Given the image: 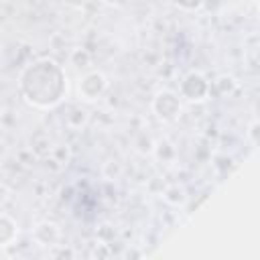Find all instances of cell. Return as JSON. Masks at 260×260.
Masks as SVG:
<instances>
[{"instance_id": "cell-1", "label": "cell", "mask_w": 260, "mask_h": 260, "mask_svg": "<svg viewBox=\"0 0 260 260\" xmlns=\"http://www.w3.org/2000/svg\"><path fill=\"white\" fill-rule=\"evenodd\" d=\"M69 91L65 69L51 57H39L22 67L18 75L20 98L37 110H53L61 106Z\"/></svg>"}, {"instance_id": "cell-2", "label": "cell", "mask_w": 260, "mask_h": 260, "mask_svg": "<svg viewBox=\"0 0 260 260\" xmlns=\"http://www.w3.org/2000/svg\"><path fill=\"white\" fill-rule=\"evenodd\" d=\"M179 98L189 102V104H201L205 100H209V79L197 71V69H191L183 75V79L179 81Z\"/></svg>"}, {"instance_id": "cell-3", "label": "cell", "mask_w": 260, "mask_h": 260, "mask_svg": "<svg viewBox=\"0 0 260 260\" xmlns=\"http://www.w3.org/2000/svg\"><path fill=\"white\" fill-rule=\"evenodd\" d=\"M108 77L104 71L100 69H87L83 71V75L77 81V95L81 102L85 104H93L98 100L104 98V93L108 91Z\"/></svg>"}, {"instance_id": "cell-4", "label": "cell", "mask_w": 260, "mask_h": 260, "mask_svg": "<svg viewBox=\"0 0 260 260\" xmlns=\"http://www.w3.org/2000/svg\"><path fill=\"white\" fill-rule=\"evenodd\" d=\"M150 110L156 120L160 122H175L181 116L183 100L173 89H158L150 102Z\"/></svg>"}, {"instance_id": "cell-5", "label": "cell", "mask_w": 260, "mask_h": 260, "mask_svg": "<svg viewBox=\"0 0 260 260\" xmlns=\"http://www.w3.org/2000/svg\"><path fill=\"white\" fill-rule=\"evenodd\" d=\"M30 236H32L35 244L41 246V248H53V246L61 244V238H63L59 223H55V221H51V219H41V221H37V223L32 225V230H30Z\"/></svg>"}, {"instance_id": "cell-6", "label": "cell", "mask_w": 260, "mask_h": 260, "mask_svg": "<svg viewBox=\"0 0 260 260\" xmlns=\"http://www.w3.org/2000/svg\"><path fill=\"white\" fill-rule=\"evenodd\" d=\"M236 89H238V81L234 75H228V73H221L213 81H209V95H215V98H230L236 93Z\"/></svg>"}, {"instance_id": "cell-7", "label": "cell", "mask_w": 260, "mask_h": 260, "mask_svg": "<svg viewBox=\"0 0 260 260\" xmlns=\"http://www.w3.org/2000/svg\"><path fill=\"white\" fill-rule=\"evenodd\" d=\"M20 230L16 219H12L8 213H0V248H8L16 242Z\"/></svg>"}, {"instance_id": "cell-8", "label": "cell", "mask_w": 260, "mask_h": 260, "mask_svg": "<svg viewBox=\"0 0 260 260\" xmlns=\"http://www.w3.org/2000/svg\"><path fill=\"white\" fill-rule=\"evenodd\" d=\"M162 199H165V203H169L171 207H183L185 203H187V199H189V195H187V191H185V187L183 185H179V183H173V185H167L165 189H162Z\"/></svg>"}, {"instance_id": "cell-9", "label": "cell", "mask_w": 260, "mask_h": 260, "mask_svg": "<svg viewBox=\"0 0 260 260\" xmlns=\"http://www.w3.org/2000/svg\"><path fill=\"white\" fill-rule=\"evenodd\" d=\"M69 65H73L77 71H87L91 67V53L83 47H75L69 51Z\"/></svg>"}, {"instance_id": "cell-10", "label": "cell", "mask_w": 260, "mask_h": 260, "mask_svg": "<svg viewBox=\"0 0 260 260\" xmlns=\"http://www.w3.org/2000/svg\"><path fill=\"white\" fill-rule=\"evenodd\" d=\"M65 122H67V126H71L73 130H81V128L89 122V112H87L85 108H81V106L71 108V112L67 114Z\"/></svg>"}, {"instance_id": "cell-11", "label": "cell", "mask_w": 260, "mask_h": 260, "mask_svg": "<svg viewBox=\"0 0 260 260\" xmlns=\"http://www.w3.org/2000/svg\"><path fill=\"white\" fill-rule=\"evenodd\" d=\"M132 146H134V150L138 152V154H142V156H146V154H152V148H154V138L148 134V132H138L136 136H134V140H132Z\"/></svg>"}, {"instance_id": "cell-12", "label": "cell", "mask_w": 260, "mask_h": 260, "mask_svg": "<svg viewBox=\"0 0 260 260\" xmlns=\"http://www.w3.org/2000/svg\"><path fill=\"white\" fill-rule=\"evenodd\" d=\"M152 154H154L158 160H162V162H171V160L175 158L177 150H175V146H173L169 140H154Z\"/></svg>"}, {"instance_id": "cell-13", "label": "cell", "mask_w": 260, "mask_h": 260, "mask_svg": "<svg viewBox=\"0 0 260 260\" xmlns=\"http://www.w3.org/2000/svg\"><path fill=\"white\" fill-rule=\"evenodd\" d=\"M205 2L207 0H173V4L181 10H185V12H197L205 6Z\"/></svg>"}, {"instance_id": "cell-14", "label": "cell", "mask_w": 260, "mask_h": 260, "mask_svg": "<svg viewBox=\"0 0 260 260\" xmlns=\"http://www.w3.org/2000/svg\"><path fill=\"white\" fill-rule=\"evenodd\" d=\"M51 156H53L59 165H65V162L69 160V156H71V154H69V146H67V144H57V146H53V148H51Z\"/></svg>"}, {"instance_id": "cell-15", "label": "cell", "mask_w": 260, "mask_h": 260, "mask_svg": "<svg viewBox=\"0 0 260 260\" xmlns=\"http://www.w3.org/2000/svg\"><path fill=\"white\" fill-rule=\"evenodd\" d=\"M258 134H260V122L254 118V120L248 124V130H246V136H248V140L252 142V146L258 144Z\"/></svg>"}, {"instance_id": "cell-16", "label": "cell", "mask_w": 260, "mask_h": 260, "mask_svg": "<svg viewBox=\"0 0 260 260\" xmlns=\"http://www.w3.org/2000/svg\"><path fill=\"white\" fill-rule=\"evenodd\" d=\"M0 49H2V32H0Z\"/></svg>"}]
</instances>
